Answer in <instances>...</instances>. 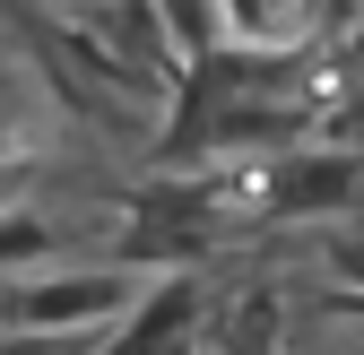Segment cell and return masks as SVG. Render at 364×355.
Instances as JSON below:
<instances>
[{
	"instance_id": "cell-4",
	"label": "cell",
	"mask_w": 364,
	"mask_h": 355,
	"mask_svg": "<svg viewBox=\"0 0 364 355\" xmlns=\"http://www.w3.org/2000/svg\"><path fill=\"white\" fill-rule=\"evenodd\" d=\"M312 18L321 0H217V35L235 53H295L312 43Z\"/></svg>"
},
{
	"instance_id": "cell-3",
	"label": "cell",
	"mask_w": 364,
	"mask_h": 355,
	"mask_svg": "<svg viewBox=\"0 0 364 355\" xmlns=\"http://www.w3.org/2000/svg\"><path fill=\"white\" fill-rule=\"evenodd\" d=\"M191 321H200V269L182 278H156L130 312L96 338V355H182L191 346Z\"/></svg>"
},
{
	"instance_id": "cell-6",
	"label": "cell",
	"mask_w": 364,
	"mask_h": 355,
	"mask_svg": "<svg viewBox=\"0 0 364 355\" xmlns=\"http://www.w3.org/2000/svg\"><path fill=\"white\" fill-rule=\"evenodd\" d=\"M43 260H61V226L35 208H0V278H26Z\"/></svg>"
},
{
	"instance_id": "cell-7",
	"label": "cell",
	"mask_w": 364,
	"mask_h": 355,
	"mask_svg": "<svg viewBox=\"0 0 364 355\" xmlns=\"http://www.w3.org/2000/svg\"><path fill=\"white\" fill-rule=\"evenodd\" d=\"M0 355H96V338H18V329H0Z\"/></svg>"
},
{
	"instance_id": "cell-8",
	"label": "cell",
	"mask_w": 364,
	"mask_h": 355,
	"mask_svg": "<svg viewBox=\"0 0 364 355\" xmlns=\"http://www.w3.org/2000/svg\"><path fill=\"white\" fill-rule=\"evenodd\" d=\"M338 269H347V278H364V243H347V251H338Z\"/></svg>"
},
{
	"instance_id": "cell-5",
	"label": "cell",
	"mask_w": 364,
	"mask_h": 355,
	"mask_svg": "<svg viewBox=\"0 0 364 355\" xmlns=\"http://www.w3.org/2000/svg\"><path fill=\"white\" fill-rule=\"evenodd\" d=\"M278 286H243V295H225V312H217V338L208 355H278Z\"/></svg>"
},
{
	"instance_id": "cell-9",
	"label": "cell",
	"mask_w": 364,
	"mask_h": 355,
	"mask_svg": "<svg viewBox=\"0 0 364 355\" xmlns=\"http://www.w3.org/2000/svg\"><path fill=\"white\" fill-rule=\"evenodd\" d=\"M182 355H200V346H182Z\"/></svg>"
},
{
	"instance_id": "cell-2",
	"label": "cell",
	"mask_w": 364,
	"mask_h": 355,
	"mask_svg": "<svg viewBox=\"0 0 364 355\" xmlns=\"http://www.w3.org/2000/svg\"><path fill=\"white\" fill-rule=\"evenodd\" d=\"M130 303H139V278L130 269H61V278H18L0 295V329L18 338H87V329H113Z\"/></svg>"
},
{
	"instance_id": "cell-1",
	"label": "cell",
	"mask_w": 364,
	"mask_h": 355,
	"mask_svg": "<svg viewBox=\"0 0 364 355\" xmlns=\"http://www.w3.org/2000/svg\"><path fill=\"white\" fill-rule=\"evenodd\" d=\"M364 200V156L355 148H278L252 165V208L269 217V226H330V217H347Z\"/></svg>"
}]
</instances>
